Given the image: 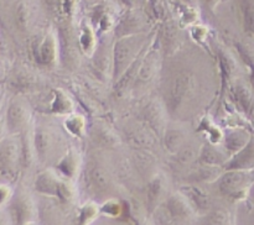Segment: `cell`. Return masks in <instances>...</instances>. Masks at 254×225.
<instances>
[{
  "mask_svg": "<svg viewBox=\"0 0 254 225\" xmlns=\"http://www.w3.org/2000/svg\"><path fill=\"white\" fill-rule=\"evenodd\" d=\"M226 170L253 171L254 170V135L251 136L250 141L232 156L228 163H226Z\"/></svg>",
  "mask_w": 254,
  "mask_h": 225,
  "instance_id": "obj_7",
  "label": "cell"
},
{
  "mask_svg": "<svg viewBox=\"0 0 254 225\" xmlns=\"http://www.w3.org/2000/svg\"><path fill=\"white\" fill-rule=\"evenodd\" d=\"M78 45L82 52L86 54H92L96 48V37L88 26H82L78 35Z\"/></svg>",
  "mask_w": 254,
  "mask_h": 225,
  "instance_id": "obj_17",
  "label": "cell"
},
{
  "mask_svg": "<svg viewBox=\"0 0 254 225\" xmlns=\"http://www.w3.org/2000/svg\"><path fill=\"white\" fill-rule=\"evenodd\" d=\"M31 49L37 63L44 66H51L59 57V45L54 34L35 39L31 44Z\"/></svg>",
  "mask_w": 254,
  "mask_h": 225,
  "instance_id": "obj_6",
  "label": "cell"
},
{
  "mask_svg": "<svg viewBox=\"0 0 254 225\" xmlns=\"http://www.w3.org/2000/svg\"><path fill=\"white\" fill-rule=\"evenodd\" d=\"M5 115L10 135H20L30 128L32 111L24 94H12L6 99Z\"/></svg>",
  "mask_w": 254,
  "mask_h": 225,
  "instance_id": "obj_2",
  "label": "cell"
},
{
  "mask_svg": "<svg viewBox=\"0 0 254 225\" xmlns=\"http://www.w3.org/2000/svg\"><path fill=\"white\" fill-rule=\"evenodd\" d=\"M164 185H163V180H151L150 183V188H149V200H150L151 204H156L159 200L163 198L164 195Z\"/></svg>",
  "mask_w": 254,
  "mask_h": 225,
  "instance_id": "obj_25",
  "label": "cell"
},
{
  "mask_svg": "<svg viewBox=\"0 0 254 225\" xmlns=\"http://www.w3.org/2000/svg\"><path fill=\"white\" fill-rule=\"evenodd\" d=\"M61 178L52 170L42 171L39 173L34 182V187L36 192L45 195H57Z\"/></svg>",
  "mask_w": 254,
  "mask_h": 225,
  "instance_id": "obj_11",
  "label": "cell"
},
{
  "mask_svg": "<svg viewBox=\"0 0 254 225\" xmlns=\"http://www.w3.org/2000/svg\"><path fill=\"white\" fill-rule=\"evenodd\" d=\"M201 160L210 165H220L226 162V153L217 150L215 146H206L201 153Z\"/></svg>",
  "mask_w": 254,
  "mask_h": 225,
  "instance_id": "obj_19",
  "label": "cell"
},
{
  "mask_svg": "<svg viewBox=\"0 0 254 225\" xmlns=\"http://www.w3.org/2000/svg\"><path fill=\"white\" fill-rule=\"evenodd\" d=\"M64 126L69 131V134L74 136H81L83 135L84 129H86V123L81 115H71L64 123Z\"/></svg>",
  "mask_w": 254,
  "mask_h": 225,
  "instance_id": "obj_21",
  "label": "cell"
},
{
  "mask_svg": "<svg viewBox=\"0 0 254 225\" xmlns=\"http://www.w3.org/2000/svg\"><path fill=\"white\" fill-rule=\"evenodd\" d=\"M7 210L14 224H32L36 219L37 209L34 198L22 185L14 189L11 199L7 203Z\"/></svg>",
  "mask_w": 254,
  "mask_h": 225,
  "instance_id": "obj_3",
  "label": "cell"
},
{
  "mask_svg": "<svg viewBox=\"0 0 254 225\" xmlns=\"http://www.w3.org/2000/svg\"><path fill=\"white\" fill-rule=\"evenodd\" d=\"M251 134L246 130H233L226 136V150L235 155L250 141Z\"/></svg>",
  "mask_w": 254,
  "mask_h": 225,
  "instance_id": "obj_14",
  "label": "cell"
},
{
  "mask_svg": "<svg viewBox=\"0 0 254 225\" xmlns=\"http://www.w3.org/2000/svg\"><path fill=\"white\" fill-rule=\"evenodd\" d=\"M233 96H235L236 103L241 108L243 113L248 115L254 114V89L251 86H247L245 82L238 81L233 89Z\"/></svg>",
  "mask_w": 254,
  "mask_h": 225,
  "instance_id": "obj_10",
  "label": "cell"
},
{
  "mask_svg": "<svg viewBox=\"0 0 254 225\" xmlns=\"http://www.w3.org/2000/svg\"><path fill=\"white\" fill-rule=\"evenodd\" d=\"M156 63H158V54L156 51H151L149 56L140 63V68H139V73L136 74V82L140 83H146L151 79V77L155 73Z\"/></svg>",
  "mask_w": 254,
  "mask_h": 225,
  "instance_id": "obj_15",
  "label": "cell"
},
{
  "mask_svg": "<svg viewBox=\"0 0 254 225\" xmlns=\"http://www.w3.org/2000/svg\"><path fill=\"white\" fill-rule=\"evenodd\" d=\"M189 192H190L189 199H191L190 202L196 204V207L201 208V209L208 207V197L202 190L197 189V188H191V190H189Z\"/></svg>",
  "mask_w": 254,
  "mask_h": 225,
  "instance_id": "obj_26",
  "label": "cell"
},
{
  "mask_svg": "<svg viewBox=\"0 0 254 225\" xmlns=\"http://www.w3.org/2000/svg\"><path fill=\"white\" fill-rule=\"evenodd\" d=\"M241 54H242L243 59H245L248 68H250L251 84H252L254 89V51L253 49L248 48V47H242V48H241Z\"/></svg>",
  "mask_w": 254,
  "mask_h": 225,
  "instance_id": "obj_27",
  "label": "cell"
},
{
  "mask_svg": "<svg viewBox=\"0 0 254 225\" xmlns=\"http://www.w3.org/2000/svg\"><path fill=\"white\" fill-rule=\"evenodd\" d=\"M12 193H14V189L9 183H0V208L7 207V203L11 199Z\"/></svg>",
  "mask_w": 254,
  "mask_h": 225,
  "instance_id": "obj_28",
  "label": "cell"
},
{
  "mask_svg": "<svg viewBox=\"0 0 254 225\" xmlns=\"http://www.w3.org/2000/svg\"><path fill=\"white\" fill-rule=\"evenodd\" d=\"M184 142V135L179 130H170L166 133V146L171 152H175L176 150L180 148V146Z\"/></svg>",
  "mask_w": 254,
  "mask_h": 225,
  "instance_id": "obj_23",
  "label": "cell"
},
{
  "mask_svg": "<svg viewBox=\"0 0 254 225\" xmlns=\"http://www.w3.org/2000/svg\"><path fill=\"white\" fill-rule=\"evenodd\" d=\"M210 1H211V2H215V1H216V0H210ZM217 1H218V0H217Z\"/></svg>",
  "mask_w": 254,
  "mask_h": 225,
  "instance_id": "obj_35",
  "label": "cell"
},
{
  "mask_svg": "<svg viewBox=\"0 0 254 225\" xmlns=\"http://www.w3.org/2000/svg\"><path fill=\"white\" fill-rule=\"evenodd\" d=\"M241 9L246 30L254 36V0H241Z\"/></svg>",
  "mask_w": 254,
  "mask_h": 225,
  "instance_id": "obj_18",
  "label": "cell"
},
{
  "mask_svg": "<svg viewBox=\"0 0 254 225\" xmlns=\"http://www.w3.org/2000/svg\"><path fill=\"white\" fill-rule=\"evenodd\" d=\"M21 171V135H7L0 141V183L15 182Z\"/></svg>",
  "mask_w": 254,
  "mask_h": 225,
  "instance_id": "obj_1",
  "label": "cell"
},
{
  "mask_svg": "<svg viewBox=\"0 0 254 225\" xmlns=\"http://www.w3.org/2000/svg\"><path fill=\"white\" fill-rule=\"evenodd\" d=\"M193 83L188 74L176 76L170 87V101L174 108L180 106L192 93Z\"/></svg>",
  "mask_w": 254,
  "mask_h": 225,
  "instance_id": "obj_8",
  "label": "cell"
},
{
  "mask_svg": "<svg viewBox=\"0 0 254 225\" xmlns=\"http://www.w3.org/2000/svg\"><path fill=\"white\" fill-rule=\"evenodd\" d=\"M5 78V71L1 66H0V81H4Z\"/></svg>",
  "mask_w": 254,
  "mask_h": 225,
  "instance_id": "obj_34",
  "label": "cell"
},
{
  "mask_svg": "<svg viewBox=\"0 0 254 225\" xmlns=\"http://www.w3.org/2000/svg\"><path fill=\"white\" fill-rule=\"evenodd\" d=\"M146 118H148L149 123H150V125L153 126L154 129H156V130L159 131L163 130L165 123H164V114L159 106H149L148 110H146Z\"/></svg>",
  "mask_w": 254,
  "mask_h": 225,
  "instance_id": "obj_20",
  "label": "cell"
},
{
  "mask_svg": "<svg viewBox=\"0 0 254 225\" xmlns=\"http://www.w3.org/2000/svg\"><path fill=\"white\" fill-rule=\"evenodd\" d=\"M57 170L69 178H74L79 170V155L74 151H69L57 163Z\"/></svg>",
  "mask_w": 254,
  "mask_h": 225,
  "instance_id": "obj_13",
  "label": "cell"
},
{
  "mask_svg": "<svg viewBox=\"0 0 254 225\" xmlns=\"http://www.w3.org/2000/svg\"><path fill=\"white\" fill-rule=\"evenodd\" d=\"M51 110L56 114H71L73 111V103L64 90H55Z\"/></svg>",
  "mask_w": 254,
  "mask_h": 225,
  "instance_id": "obj_16",
  "label": "cell"
},
{
  "mask_svg": "<svg viewBox=\"0 0 254 225\" xmlns=\"http://www.w3.org/2000/svg\"><path fill=\"white\" fill-rule=\"evenodd\" d=\"M135 44L131 37L121 40L114 46L113 52V73L114 78H118L124 74V72L130 67V64L135 61L136 52Z\"/></svg>",
  "mask_w": 254,
  "mask_h": 225,
  "instance_id": "obj_5",
  "label": "cell"
},
{
  "mask_svg": "<svg viewBox=\"0 0 254 225\" xmlns=\"http://www.w3.org/2000/svg\"><path fill=\"white\" fill-rule=\"evenodd\" d=\"M101 212L107 215H111V217H117V215L121 213V205H119L118 202H116L114 199L107 200V202L102 205Z\"/></svg>",
  "mask_w": 254,
  "mask_h": 225,
  "instance_id": "obj_29",
  "label": "cell"
},
{
  "mask_svg": "<svg viewBox=\"0 0 254 225\" xmlns=\"http://www.w3.org/2000/svg\"><path fill=\"white\" fill-rule=\"evenodd\" d=\"M74 187L73 184H72L69 180H62L60 182V185H59V189H57V195L56 197H59L60 199L64 200V202H71L72 199L74 198Z\"/></svg>",
  "mask_w": 254,
  "mask_h": 225,
  "instance_id": "obj_24",
  "label": "cell"
},
{
  "mask_svg": "<svg viewBox=\"0 0 254 225\" xmlns=\"http://www.w3.org/2000/svg\"><path fill=\"white\" fill-rule=\"evenodd\" d=\"M77 7V0H62V9L67 15H72Z\"/></svg>",
  "mask_w": 254,
  "mask_h": 225,
  "instance_id": "obj_31",
  "label": "cell"
},
{
  "mask_svg": "<svg viewBox=\"0 0 254 225\" xmlns=\"http://www.w3.org/2000/svg\"><path fill=\"white\" fill-rule=\"evenodd\" d=\"M98 213H99L98 205L94 204L93 202L86 203V204L81 208V212H79V220H81V223H83V224L91 223L96 219Z\"/></svg>",
  "mask_w": 254,
  "mask_h": 225,
  "instance_id": "obj_22",
  "label": "cell"
},
{
  "mask_svg": "<svg viewBox=\"0 0 254 225\" xmlns=\"http://www.w3.org/2000/svg\"><path fill=\"white\" fill-rule=\"evenodd\" d=\"M47 7L50 10L54 11V9H59V7H62V0H45Z\"/></svg>",
  "mask_w": 254,
  "mask_h": 225,
  "instance_id": "obj_33",
  "label": "cell"
},
{
  "mask_svg": "<svg viewBox=\"0 0 254 225\" xmlns=\"http://www.w3.org/2000/svg\"><path fill=\"white\" fill-rule=\"evenodd\" d=\"M6 87H5L4 81H0V109L4 106L5 101H6L7 96H6Z\"/></svg>",
  "mask_w": 254,
  "mask_h": 225,
  "instance_id": "obj_32",
  "label": "cell"
},
{
  "mask_svg": "<svg viewBox=\"0 0 254 225\" xmlns=\"http://www.w3.org/2000/svg\"><path fill=\"white\" fill-rule=\"evenodd\" d=\"M252 183L253 177L250 171L227 170L220 180V189L227 197L241 200L247 197Z\"/></svg>",
  "mask_w": 254,
  "mask_h": 225,
  "instance_id": "obj_4",
  "label": "cell"
},
{
  "mask_svg": "<svg viewBox=\"0 0 254 225\" xmlns=\"http://www.w3.org/2000/svg\"><path fill=\"white\" fill-rule=\"evenodd\" d=\"M32 141H34L36 158L41 162H45L52 145L51 134H50L49 129L42 125L35 126L32 129Z\"/></svg>",
  "mask_w": 254,
  "mask_h": 225,
  "instance_id": "obj_9",
  "label": "cell"
},
{
  "mask_svg": "<svg viewBox=\"0 0 254 225\" xmlns=\"http://www.w3.org/2000/svg\"><path fill=\"white\" fill-rule=\"evenodd\" d=\"M168 210L169 214L178 220L190 219L193 214L191 203L189 202L188 197H184L181 194H174L168 200Z\"/></svg>",
  "mask_w": 254,
  "mask_h": 225,
  "instance_id": "obj_12",
  "label": "cell"
},
{
  "mask_svg": "<svg viewBox=\"0 0 254 225\" xmlns=\"http://www.w3.org/2000/svg\"><path fill=\"white\" fill-rule=\"evenodd\" d=\"M6 104V101H5ZM5 104L1 109H0V141L7 135H10L9 130H7V124H6V115H5Z\"/></svg>",
  "mask_w": 254,
  "mask_h": 225,
  "instance_id": "obj_30",
  "label": "cell"
}]
</instances>
